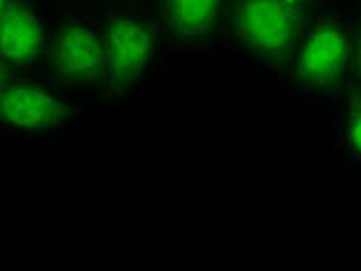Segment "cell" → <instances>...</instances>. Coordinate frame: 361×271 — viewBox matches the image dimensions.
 I'll return each instance as SVG.
<instances>
[{
	"label": "cell",
	"instance_id": "7a4b0ae2",
	"mask_svg": "<svg viewBox=\"0 0 361 271\" xmlns=\"http://www.w3.org/2000/svg\"><path fill=\"white\" fill-rule=\"evenodd\" d=\"M84 107L47 75L3 72L0 77V121L7 133L23 139H56L79 119Z\"/></svg>",
	"mask_w": 361,
	"mask_h": 271
},
{
	"label": "cell",
	"instance_id": "277c9868",
	"mask_svg": "<svg viewBox=\"0 0 361 271\" xmlns=\"http://www.w3.org/2000/svg\"><path fill=\"white\" fill-rule=\"evenodd\" d=\"M306 12L294 0H234L227 12L229 37L250 59L285 65L308 26Z\"/></svg>",
	"mask_w": 361,
	"mask_h": 271
},
{
	"label": "cell",
	"instance_id": "6da1fadb",
	"mask_svg": "<svg viewBox=\"0 0 361 271\" xmlns=\"http://www.w3.org/2000/svg\"><path fill=\"white\" fill-rule=\"evenodd\" d=\"M359 26L343 14L308 21L290 56L294 88L308 95H338L355 72Z\"/></svg>",
	"mask_w": 361,
	"mask_h": 271
},
{
	"label": "cell",
	"instance_id": "3957f363",
	"mask_svg": "<svg viewBox=\"0 0 361 271\" xmlns=\"http://www.w3.org/2000/svg\"><path fill=\"white\" fill-rule=\"evenodd\" d=\"M104 40L102 90L114 100H130L151 84L162 61L158 23L146 14L116 12L100 19Z\"/></svg>",
	"mask_w": 361,
	"mask_h": 271
},
{
	"label": "cell",
	"instance_id": "ba28073f",
	"mask_svg": "<svg viewBox=\"0 0 361 271\" xmlns=\"http://www.w3.org/2000/svg\"><path fill=\"white\" fill-rule=\"evenodd\" d=\"M341 139H343L345 151L350 153V158L357 160L361 165V95L359 93L355 97H350V102L345 104Z\"/></svg>",
	"mask_w": 361,
	"mask_h": 271
},
{
	"label": "cell",
	"instance_id": "30bf717a",
	"mask_svg": "<svg viewBox=\"0 0 361 271\" xmlns=\"http://www.w3.org/2000/svg\"><path fill=\"white\" fill-rule=\"evenodd\" d=\"M294 3H299L303 7H310V3H315V0H294Z\"/></svg>",
	"mask_w": 361,
	"mask_h": 271
},
{
	"label": "cell",
	"instance_id": "52a82bcc",
	"mask_svg": "<svg viewBox=\"0 0 361 271\" xmlns=\"http://www.w3.org/2000/svg\"><path fill=\"white\" fill-rule=\"evenodd\" d=\"M229 0H162L165 30L180 42H192L216 28Z\"/></svg>",
	"mask_w": 361,
	"mask_h": 271
},
{
	"label": "cell",
	"instance_id": "8992f818",
	"mask_svg": "<svg viewBox=\"0 0 361 271\" xmlns=\"http://www.w3.org/2000/svg\"><path fill=\"white\" fill-rule=\"evenodd\" d=\"M47 32L35 0H0V70L30 72L44 61Z\"/></svg>",
	"mask_w": 361,
	"mask_h": 271
},
{
	"label": "cell",
	"instance_id": "9c48e42d",
	"mask_svg": "<svg viewBox=\"0 0 361 271\" xmlns=\"http://www.w3.org/2000/svg\"><path fill=\"white\" fill-rule=\"evenodd\" d=\"M355 81H357V86H359V90L357 93L361 95V23H359V32H357V59H355Z\"/></svg>",
	"mask_w": 361,
	"mask_h": 271
},
{
	"label": "cell",
	"instance_id": "5b68a950",
	"mask_svg": "<svg viewBox=\"0 0 361 271\" xmlns=\"http://www.w3.org/2000/svg\"><path fill=\"white\" fill-rule=\"evenodd\" d=\"M47 77L65 88H102L104 40L100 21L68 14L47 30Z\"/></svg>",
	"mask_w": 361,
	"mask_h": 271
}]
</instances>
